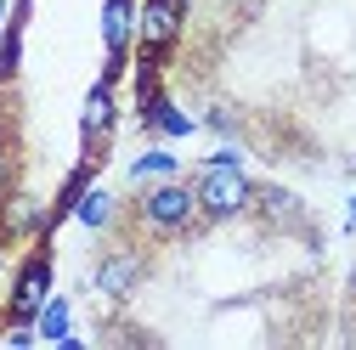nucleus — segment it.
Returning a JSON list of instances; mask_svg holds the SVG:
<instances>
[{"label":"nucleus","mask_w":356,"mask_h":350,"mask_svg":"<svg viewBox=\"0 0 356 350\" xmlns=\"http://www.w3.org/2000/svg\"><path fill=\"white\" fill-rule=\"evenodd\" d=\"M108 119H113V97L108 91H91V97H85V136H102V130H108Z\"/></svg>","instance_id":"obj_9"},{"label":"nucleus","mask_w":356,"mask_h":350,"mask_svg":"<svg viewBox=\"0 0 356 350\" xmlns=\"http://www.w3.org/2000/svg\"><path fill=\"white\" fill-rule=\"evenodd\" d=\"M254 203L266 209V221H294V215H300V198H289L283 187H254ZM249 203V209H254Z\"/></svg>","instance_id":"obj_6"},{"label":"nucleus","mask_w":356,"mask_h":350,"mask_svg":"<svg viewBox=\"0 0 356 350\" xmlns=\"http://www.w3.org/2000/svg\"><path fill=\"white\" fill-rule=\"evenodd\" d=\"M193 192H198V215H204V221H238V215L254 203V181L238 169V158H232V153L209 158Z\"/></svg>","instance_id":"obj_1"},{"label":"nucleus","mask_w":356,"mask_h":350,"mask_svg":"<svg viewBox=\"0 0 356 350\" xmlns=\"http://www.w3.org/2000/svg\"><path fill=\"white\" fill-rule=\"evenodd\" d=\"M130 17H136V12H130V0H108V6H102V40H108V51H119L124 40H130Z\"/></svg>","instance_id":"obj_5"},{"label":"nucleus","mask_w":356,"mask_h":350,"mask_svg":"<svg viewBox=\"0 0 356 350\" xmlns=\"http://www.w3.org/2000/svg\"><path fill=\"white\" fill-rule=\"evenodd\" d=\"M136 215H142V226H147L153 238H181V232L198 221V192H193V187H181V181L170 175V181H159V187H147V192H142Z\"/></svg>","instance_id":"obj_2"},{"label":"nucleus","mask_w":356,"mask_h":350,"mask_svg":"<svg viewBox=\"0 0 356 350\" xmlns=\"http://www.w3.org/2000/svg\"><path fill=\"white\" fill-rule=\"evenodd\" d=\"M181 28V0H147L142 6V40L147 46H170Z\"/></svg>","instance_id":"obj_4"},{"label":"nucleus","mask_w":356,"mask_h":350,"mask_svg":"<svg viewBox=\"0 0 356 350\" xmlns=\"http://www.w3.org/2000/svg\"><path fill=\"white\" fill-rule=\"evenodd\" d=\"M79 221L91 226V232L108 226V221H113V192H102V187H97V192H85V198H79Z\"/></svg>","instance_id":"obj_8"},{"label":"nucleus","mask_w":356,"mask_h":350,"mask_svg":"<svg viewBox=\"0 0 356 350\" xmlns=\"http://www.w3.org/2000/svg\"><path fill=\"white\" fill-rule=\"evenodd\" d=\"M142 277H147V260L136 254V249H108L102 260H97V288L108 294V299H130V294H136L142 288Z\"/></svg>","instance_id":"obj_3"},{"label":"nucleus","mask_w":356,"mask_h":350,"mask_svg":"<svg viewBox=\"0 0 356 350\" xmlns=\"http://www.w3.org/2000/svg\"><path fill=\"white\" fill-rule=\"evenodd\" d=\"M0 164H6V142H0Z\"/></svg>","instance_id":"obj_12"},{"label":"nucleus","mask_w":356,"mask_h":350,"mask_svg":"<svg viewBox=\"0 0 356 350\" xmlns=\"http://www.w3.org/2000/svg\"><path fill=\"white\" fill-rule=\"evenodd\" d=\"M0 260H6V249H0Z\"/></svg>","instance_id":"obj_14"},{"label":"nucleus","mask_w":356,"mask_h":350,"mask_svg":"<svg viewBox=\"0 0 356 350\" xmlns=\"http://www.w3.org/2000/svg\"><path fill=\"white\" fill-rule=\"evenodd\" d=\"M170 175H175V158L170 153H147V158H136V169H130V181H170Z\"/></svg>","instance_id":"obj_10"},{"label":"nucleus","mask_w":356,"mask_h":350,"mask_svg":"<svg viewBox=\"0 0 356 350\" xmlns=\"http://www.w3.org/2000/svg\"><path fill=\"white\" fill-rule=\"evenodd\" d=\"M0 12H6V0H0Z\"/></svg>","instance_id":"obj_13"},{"label":"nucleus","mask_w":356,"mask_h":350,"mask_svg":"<svg viewBox=\"0 0 356 350\" xmlns=\"http://www.w3.org/2000/svg\"><path fill=\"white\" fill-rule=\"evenodd\" d=\"M40 305H46V266L34 260V266L23 272V283H17V311L29 317V311H40Z\"/></svg>","instance_id":"obj_7"},{"label":"nucleus","mask_w":356,"mask_h":350,"mask_svg":"<svg viewBox=\"0 0 356 350\" xmlns=\"http://www.w3.org/2000/svg\"><path fill=\"white\" fill-rule=\"evenodd\" d=\"M40 328H46L51 339H57V333L68 328V311H63V305H57V299H51V311H46V322H40Z\"/></svg>","instance_id":"obj_11"}]
</instances>
